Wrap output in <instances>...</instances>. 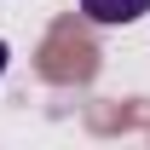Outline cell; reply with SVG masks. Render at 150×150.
Here are the masks:
<instances>
[{
    "label": "cell",
    "instance_id": "6da1fadb",
    "mask_svg": "<svg viewBox=\"0 0 150 150\" xmlns=\"http://www.w3.org/2000/svg\"><path fill=\"white\" fill-rule=\"evenodd\" d=\"M81 12L104 29H121V23H139L150 12V0H81Z\"/></svg>",
    "mask_w": 150,
    "mask_h": 150
},
{
    "label": "cell",
    "instance_id": "7a4b0ae2",
    "mask_svg": "<svg viewBox=\"0 0 150 150\" xmlns=\"http://www.w3.org/2000/svg\"><path fill=\"white\" fill-rule=\"evenodd\" d=\"M0 69H6V40H0Z\"/></svg>",
    "mask_w": 150,
    "mask_h": 150
}]
</instances>
